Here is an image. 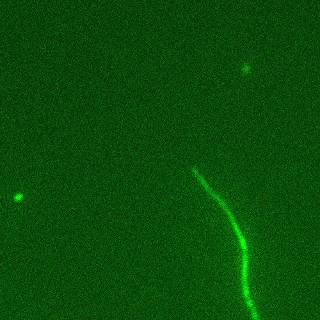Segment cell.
<instances>
[{"label": "cell", "instance_id": "7a4b0ae2", "mask_svg": "<svg viewBox=\"0 0 320 320\" xmlns=\"http://www.w3.org/2000/svg\"><path fill=\"white\" fill-rule=\"evenodd\" d=\"M245 300H246V304L248 305V307L250 309V312H251V315H252L253 320H261L259 317V316H258V314L257 312V311H256V309L255 307V306H254V305L253 303L252 300L251 299V298H250V297H248V298H245Z\"/></svg>", "mask_w": 320, "mask_h": 320}, {"label": "cell", "instance_id": "3957f363", "mask_svg": "<svg viewBox=\"0 0 320 320\" xmlns=\"http://www.w3.org/2000/svg\"><path fill=\"white\" fill-rule=\"evenodd\" d=\"M242 286H243V293H244L245 298L250 297L249 289H248V285L247 282H242Z\"/></svg>", "mask_w": 320, "mask_h": 320}, {"label": "cell", "instance_id": "6da1fadb", "mask_svg": "<svg viewBox=\"0 0 320 320\" xmlns=\"http://www.w3.org/2000/svg\"><path fill=\"white\" fill-rule=\"evenodd\" d=\"M242 251V282H247L248 268V248H241Z\"/></svg>", "mask_w": 320, "mask_h": 320}, {"label": "cell", "instance_id": "277c9868", "mask_svg": "<svg viewBox=\"0 0 320 320\" xmlns=\"http://www.w3.org/2000/svg\"><path fill=\"white\" fill-rule=\"evenodd\" d=\"M23 194H21V193L17 194L16 196L14 197V201L16 202H19L23 199Z\"/></svg>", "mask_w": 320, "mask_h": 320}]
</instances>
